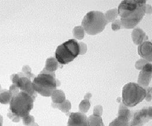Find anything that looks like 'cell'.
Masks as SVG:
<instances>
[{
	"mask_svg": "<svg viewBox=\"0 0 152 126\" xmlns=\"http://www.w3.org/2000/svg\"><path fill=\"white\" fill-rule=\"evenodd\" d=\"M147 11L145 0H125L118 7L122 26L129 29L134 28L143 19Z\"/></svg>",
	"mask_w": 152,
	"mask_h": 126,
	"instance_id": "1",
	"label": "cell"
},
{
	"mask_svg": "<svg viewBox=\"0 0 152 126\" xmlns=\"http://www.w3.org/2000/svg\"><path fill=\"white\" fill-rule=\"evenodd\" d=\"M35 98L26 92L20 91L13 96L10 104L7 116L13 122H19L20 119L29 114L34 108V102Z\"/></svg>",
	"mask_w": 152,
	"mask_h": 126,
	"instance_id": "2",
	"label": "cell"
},
{
	"mask_svg": "<svg viewBox=\"0 0 152 126\" xmlns=\"http://www.w3.org/2000/svg\"><path fill=\"white\" fill-rule=\"evenodd\" d=\"M60 82L56 78L55 73L41 71L34 79L32 86L37 93L45 97L51 96L53 92L60 86Z\"/></svg>",
	"mask_w": 152,
	"mask_h": 126,
	"instance_id": "3",
	"label": "cell"
},
{
	"mask_svg": "<svg viewBox=\"0 0 152 126\" xmlns=\"http://www.w3.org/2000/svg\"><path fill=\"white\" fill-rule=\"evenodd\" d=\"M108 23L102 12L92 11L88 12L84 17L81 26L87 34L95 35L102 32Z\"/></svg>",
	"mask_w": 152,
	"mask_h": 126,
	"instance_id": "4",
	"label": "cell"
},
{
	"mask_svg": "<svg viewBox=\"0 0 152 126\" xmlns=\"http://www.w3.org/2000/svg\"><path fill=\"white\" fill-rule=\"evenodd\" d=\"M146 96L144 88L137 84L130 82L122 90V103L126 107H134L143 101Z\"/></svg>",
	"mask_w": 152,
	"mask_h": 126,
	"instance_id": "5",
	"label": "cell"
},
{
	"mask_svg": "<svg viewBox=\"0 0 152 126\" xmlns=\"http://www.w3.org/2000/svg\"><path fill=\"white\" fill-rule=\"evenodd\" d=\"M79 54V43L75 39H70L57 47L55 58L60 65H64L73 61Z\"/></svg>",
	"mask_w": 152,
	"mask_h": 126,
	"instance_id": "6",
	"label": "cell"
},
{
	"mask_svg": "<svg viewBox=\"0 0 152 126\" xmlns=\"http://www.w3.org/2000/svg\"><path fill=\"white\" fill-rule=\"evenodd\" d=\"M11 79L12 84L16 85L19 88V90L26 92L34 98H37V93L33 88L32 82L31 81L32 79L24 72L22 71L18 74H12L11 76Z\"/></svg>",
	"mask_w": 152,
	"mask_h": 126,
	"instance_id": "7",
	"label": "cell"
},
{
	"mask_svg": "<svg viewBox=\"0 0 152 126\" xmlns=\"http://www.w3.org/2000/svg\"><path fill=\"white\" fill-rule=\"evenodd\" d=\"M152 107L143 108L133 113L128 126H143L152 119Z\"/></svg>",
	"mask_w": 152,
	"mask_h": 126,
	"instance_id": "8",
	"label": "cell"
},
{
	"mask_svg": "<svg viewBox=\"0 0 152 126\" xmlns=\"http://www.w3.org/2000/svg\"><path fill=\"white\" fill-rule=\"evenodd\" d=\"M132 111L121 103L118 114V117L113 121L109 126H128L132 117Z\"/></svg>",
	"mask_w": 152,
	"mask_h": 126,
	"instance_id": "9",
	"label": "cell"
},
{
	"mask_svg": "<svg viewBox=\"0 0 152 126\" xmlns=\"http://www.w3.org/2000/svg\"><path fill=\"white\" fill-rule=\"evenodd\" d=\"M152 64L150 63H146L139 73L137 84L145 88L148 87L152 79Z\"/></svg>",
	"mask_w": 152,
	"mask_h": 126,
	"instance_id": "10",
	"label": "cell"
},
{
	"mask_svg": "<svg viewBox=\"0 0 152 126\" xmlns=\"http://www.w3.org/2000/svg\"><path fill=\"white\" fill-rule=\"evenodd\" d=\"M67 126H88L87 117L81 112L71 113L69 114Z\"/></svg>",
	"mask_w": 152,
	"mask_h": 126,
	"instance_id": "11",
	"label": "cell"
},
{
	"mask_svg": "<svg viewBox=\"0 0 152 126\" xmlns=\"http://www.w3.org/2000/svg\"><path fill=\"white\" fill-rule=\"evenodd\" d=\"M138 53L148 61H152V44L150 42H144L138 47Z\"/></svg>",
	"mask_w": 152,
	"mask_h": 126,
	"instance_id": "12",
	"label": "cell"
},
{
	"mask_svg": "<svg viewBox=\"0 0 152 126\" xmlns=\"http://www.w3.org/2000/svg\"><path fill=\"white\" fill-rule=\"evenodd\" d=\"M132 37L134 43L136 45H140L143 42H146L148 39V37L143 31L139 28L134 29L132 34Z\"/></svg>",
	"mask_w": 152,
	"mask_h": 126,
	"instance_id": "13",
	"label": "cell"
},
{
	"mask_svg": "<svg viewBox=\"0 0 152 126\" xmlns=\"http://www.w3.org/2000/svg\"><path fill=\"white\" fill-rule=\"evenodd\" d=\"M59 63L54 57H50L46 60L45 67L42 70L44 72L49 73H55V71L59 67Z\"/></svg>",
	"mask_w": 152,
	"mask_h": 126,
	"instance_id": "14",
	"label": "cell"
},
{
	"mask_svg": "<svg viewBox=\"0 0 152 126\" xmlns=\"http://www.w3.org/2000/svg\"><path fill=\"white\" fill-rule=\"evenodd\" d=\"M52 100L53 103L59 104L66 101V96L63 91L56 90H54L51 95Z\"/></svg>",
	"mask_w": 152,
	"mask_h": 126,
	"instance_id": "15",
	"label": "cell"
},
{
	"mask_svg": "<svg viewBox=\"0 0 152 126\" xmlns=\"http://www.w3.org/2000/svg\"><path fill=\"white\" fill-rule=\"evenodd\" d=\"M52 106L53 108L58 109L61 111L66 114L67 116L69 115V110L71 109L72 105L70 102L69 100H66L63 103L56 104V103H52Z\"/></svg>",
	"mask_w": 152,
	"mask_h": 126,
	"instance_id": "16",
	"label": "cell"
},
{
	"mask_svg": "<svg viewBox=\"0 0 152 126\" xmlns=\"http://www.w3.org/2000/svg\"><path fill=\"white\" fill-rule=\"evenodd\" d=\"M13 97L12 93L10 90H1L0 91V103L4 105H7L10 103Z\"/></svg>",
	"mask_w": 152,
	"mask_h": 126,
	"instance_id": "17",
	"label": "cell"
},
{
	"mask_svg": "<svg viewBox=\"0 0 152 126\" xmlns=\"http://www.w3.org/2000/svg\"><path fill=\"white\" fill-rule=\"evenodd\" d=\"M88 126H105L101 117L91 115L87 117Z\"/></svg>",
	"mask_w": 152,
	"mask_h": 126,
	"instance_id": "18",
	"label": "cell"
},
{
	"mask_svg": "<svg viewBox=\"0 0 152 126\" xmlns=\"http://www.w3.org/2000/svg\"><path fill=\"white\" fill-rule=\"evenodd\" d=\"M104 16L108 23L114 22L118 16V9H113L108 11L105 14H104Z\"/></svg>",
	"mask_w": 152,
	"mask_h": 126,
	"instance_id": "19",
	"label": "cell"
},
{
	"mask_svg": "<svg viewBox=\"0 0 152 126\" xmlns=\"http://www.w3.org/2000/svg\"><path fill=\"white\" fill-rule=\"evenodd\" d=\"M90 106L91 103L90 102V99H84L81 102V103L79 105L80 111L84 114L88 111V110L90 108Z\"/></svg>",
	"mask_w": 152,
	"mask_h": 126,
	"instance_id": "20",
	"label": "cell"
},
{
	"mask_svg": "<svg viewBox=\"0 0 152 126\" xmlns=\"http://www.w3.org/2000/svg\"><path fill=\"white\" fill-rule=\"evenodd\" d=\"M73 35L74 37L79 40L83 39L84 37L85 36V33H84V29L81 26H76L73 31Z\"/></svg>",
	"mask_w": 152,
	"mask_h": 126,
	"instance_id": "21",
	"label": "cell"
},
{
	"mask_svg": "<svg viewBox=\"0 0 152 126\" xmlns=\"http://www.w3.org/2000/svg\"><path fill=\"white\" fill-rule=\"evenodd\" d=\"M23 124L25 126H31L35 122V118L30 114L22 118Z\"/></svg>",
	"mask_w": 152,
	"mask_h": 126,
	"instance_id": "22",
	"label": "cell"
},
{
	"mask_svg": "<svg viewBox=\"0 0 152 126\" xmlns=\"http://www.w3.org/2000/svg\"><path fill=\"white\" fill-rule=\"evenodd\" d=\"M103 113L102 107L100 105L96 106L93 110V115L95 116H100L101 117Z\"/></svg>",
	"mask_w": 152,
	"mask_h": 126,
	"instance_id": "23",
	"label": "cell"
},
{
	"mask_svg": "<svg viewBox=\"0 0 152 126\" xmlns=\"http://www.w3.org/2000/svg\"><path fill=\"white\" fill-rule=\"evenodd\" d=\"M121 27H122V26L121 20L119 19L115 20L112 24V29L115 31L119 30L121 28Z\"/></svg>",
	"mask_w": 152,
	"mask_h": 126,
	"instance_id": "24",
	"label": "cell"
},
{
	"mask_svg": "<svg viewBox=\"0 0 152 126\" xmlns=\"http://www.w3.org/2000/svg\"><path fill=\"white\" fill-rule=\"evenodd\" d=\"M148 62L146 61V60H143V59H141V60H138L136 64H135V67L138 69V70H142V68L143 67V66L146 64L148 63Z\"/></svg>",
	"mask_w": 152,
	"mask_h": 126,
	"instance_id": "25",
	"label": "cell"
},
{
	"mask_svg": "<svg viewBox=\"0 0 152 126\" xmlns=\"http://www.w3.org/2000/svg\"><path fill=\"white\" fill-rule=\"evenodd\" d=\"M146 91V96L145 99L147 101L151 102L152 101V87H148L147 88H145Z\"/></svg>",
	"mask_w": 152,
	"mask_h": 126,
	"instance_id": "26",
	"label": "cell"
},
{
	"mask_svg": "<svg viewBox=\"0 0 152 126\" xmlns=\"http://www.w3.org/2000/svg\"><path fill=\"white\" fill-rule=\"evenodd\" d=\"M9 90L11 91V92L12 93L13 96L17 95V93H18L19 92V89L15 85L12 84L11 86H10V90Z\"/></svg>",
	"mask_w": 152,
	"mask_h": 126,
	"instance_id": "27",
	"label": "cell"
},
{
	"mask_svg": "<svg viewBox=\"0 0 152 126\" xmlns=\"http://www.w3.org/2000/svg\"><path fill=\"white\" fill-rule=\"evenodd\" d=\"M79 45H80V54H85L87 51V47H85V48L84 47H86V45L84 44L83 42H80Z\"/></svg>",
	"mask_w": 152,
	"mask_h": 126,
	"instance_id": "28",
	"label": "cell"
},
{
	"mask_svg": "<svg viewBox=\"0 0 152 126\" xmlns=\"http://www.w3.org/2000/svg\"><path fill=\"white\" fill-rule=\"evenodd\" d=\"M92 97V95L90 93H87L85 96H84V99H90Z\"/></svg>",
	"mask_w": 152,
	"mask_h": 126,
	"instance_id": "29",
	"label": "cell"
},
{
	"mask_svg": "<svg viewBox=\"0 0 152 126\" xmlns=\"http://www.w3.org/2000/svg\"><path fill=\"white\" fill-rule=\"evenodd\" d=\"M2 122H3V118H2V116L0 114V126H2Z\"/></svg>",
	"mask_w": 152,
	"mask_h": 126,
	"instance_id": "30",
	"label": "cell"
},
{
	"mask_svg": "<svg viewBox=\"0 0 152 126\" xmlns=\"http://www.w3.org/2000/svg\"><path fill=\"white\" fill-rule=\"evenodd\" d=\"M31 126H39L37 123H34Z\"/></svg>",
	"mask_w": 152,
	"mask_h": 126,
	"instance_id": "31",
	"label": "cell"
},
{
	"mask_svg": "<svg viewBox=\"0 0 152 126\" xmlns=\"http://www.w3.org/2000/svg\"><path fill=\"white\" fill-rule=\"evenodd\" d=\"M121 99L120 98H118V99H117V102H119V103H120V102H121Z\"/></svg>",
	"mask_w": 152,
	"mask_h": 126,
	"instance_id": "32",
	"label": "cell"
},
{
	"mask_svg": "<svg viewBox=\"0 0 152 126\" xmlns=\"http://www.w3.org/2000/svg\"><path fill=\"white\" fill-rule=\"evenodd\" d=\"M1 90H2V88H1V85H0V91H1Z\"/></svg>",
	"mask_w": 152,
	"mask_h": 126,
	"instance_id": "33",
	"label": "cell"
}]
</instances>
